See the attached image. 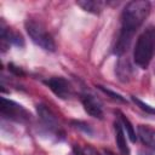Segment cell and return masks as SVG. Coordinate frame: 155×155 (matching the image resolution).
Wrapping results in <instances>:
<instances>
[{"instance_id":"obj_16","label":"cell","mask_w":155,"mask_h":155,"mask_svg":"<svg viewBox=\"0 0 155 155\" xmlns=\"http://www.w3.org/2000/svg\"><path fill=\"white\" fill-rule=\"evenodd\" d=\"M8 68H10V70H11V71H13L16 75H23V74H24V73L22 71V69H21V68L15 67L13 64H8Z\"/></svg>"},{"instance_id":"obj_9","label":"cell","mask_w":155,"mask_h":155,"mask_svg":"<svg viewBox=\"0 0 155 155\" xmlns=\"http://www.w3.org/2000/svg\"><path fill=\"white\" fill-rule=\"evenodd\" d=\"M115 74L117 76V79L122 82H127L130 81V79L132 78L133 70L132 67L130 64V62L127 59H122L120 58L116 63V68H115Z\"/></svg>"},{"instance_id":"obj_6","label":"cell","mask_w":155,"mask_h":155,"mask_svg":"<svg viewBox=\"0 0 155 155\" xmlns=\"http://www.w3.org/2000/svg\"><path fill=\"white\" fill-rule=\"evenodd\" d=\"M44 84L61 99H68L73 96V87L70 82L62 76H52L44 81Z\"/></svg>"},{"instance_id":"obj_15","label":"cell","mask_w":155,"mask_h":155,"mask_svg":"<svg viewBox=\"0 0 155 155\" xmlns=\"http://www.w3.org/2000/svg\"><path fill=\"white\" fill-rule=\"evenodd\" d=\"M73 125H74V127L79 128V130H82L85 133H88V134H91V133H92L91 127H90L88 125L84 124V122H80V121H74V122H73Z\"/></svg>"},{"instance_id":"obj_18","label":"cell","mask_w":155,"mask_h":155,"mask_svg":"<svg viewBox=\"0 0 155 155\" xmlns=\"http://www.w3.org/2000/svg\"><path fill=\"white\" fill-rule=\"evenodd\" d=\"M103 153H104V155H114V154H113L111 151H109V150H104Z\"/></svg>"},{"instance_id":"obj_10","label":"cell","mask_w":155,"mask_h":155,"mask_svg":"<svg viewBox=\"0 0 155 155\" xmlns=\"http://www.w3.org/2000/svg\"><path fill=\"white\" fill-rule=\"evenodd\" d=\"M114 130H115V140H116V145L120 150V153L122 155H130V148L127 145L126 142V137H125V131L121 126V124L119 121L114 122Z\"/></svg>"},{"instance_id":"obj_12","label":"cell","mask_w":155,"mask_h":155,"mask_svg":"<svg viewBox=\"0 0 155 155\" xmlns=\"http://www.w3.org/2000/svg\"><path fill=\"white\" fill-rule=\"evenodd\" d=\"M116 114L119 115V119H120V124H121V126H122V128H124V131H126V134L130 137V139H131V142H136L137 140V136H136V132H134V128H133V126H132V124H131V121L121 113V111H116Z\"/></svg>"},{"instance_id":"obj_2","label":"cell","mask_w":155,"mask_h":155,"mask_svg":"<svg viewBox=\"0 0 155 155\" xmlns=\"http://www.w3.org/2000/svg\"><path fill=\"white\" fill-rule=\"evenodd\" d=\"M155 54V25H148L138 36L134 50L133 61L134 63L145 69L150 64Z\"/></svg>"},{"instance_id":"obj_13","label":"cell","mask_w":155,"mask_h":155,"mask_svg":"<svg viewBox=\"0 0 155 155\" xmlns=\"http://www.w3.org/2000/svg\"><path fill=\"white\" fill-rule=\"evenodd\" d=\"M102 92H104L105 94H108L111 99H114V101H116V102H120V103H126V99L121 96V94H119V93H116V92H113L111 90H108V88H105L104 86H97Z\"/></svg>"},{"instance_id":"obj_5","label":"cell","mask_w":155,"mask_h":155,"mask_svg":"<svg viewBox=\"0 0 155 155\" xmlns=\"http://www.w3.org/2000/svg\"><path fill=\"white\" fill-rule=\"evenodd\" d=\"M0 111L1 115L8 120H13L17 122H24L25 120H28V113L27 110L18 103L6 99V98H1V107H0Z\"/></svg>"},{"instance_id":"obj_8","label":"cell","mask_w":155,"mask_h":155,"mask_svg":"<svg viewBox=\"0 0 155 155\" xmlns=\"http://www.w3.org/2000/svg\"><path fill=\"white\" fill-rule=\"evenodd\" d=\"M138 138L140 139V142L144 145L155 150V130L154 128H151L149 126L139 125L138 126Z\"/></svg>"},{"instance_id":"obj_11","label":"cell","mask_w":155,"mask_h":155,"mask_svg":"<svg viewBox=\"0 0 155 155\" xmlns=\"http://www.w3.org/2000/svg\"><path fill=\"white\" fill-rule=\"evenodd\" d=\"M76 5L80 6L86 12L97 15L104 10L107 2L102 1V0H79V1H76Z\"/></svg>"},{"instance_id":"obj_1","label":"cell","mask_w":155,"mask_h":155,"mask_svg":"<svg viewBox=\"0 0 155 155\" xmlns=\"http://www.w3.org/2000/svg\"><path fill=\"white\" fill-rule=\"evenodd\" d=\"M150 8V2L147 0H133L125 6L121 15V30L114 47L116 54L121 56L127 51L136 30L148 17Z\"/></svg>"},{"instance_id":"obj_4","label":"cell","mask_w":155,"mask_h":155,"mask_svg":"<svg viewBox=\"0 0 155 155\" xmlns=\"http://www.w3.org/2000/svg\"><path fill=\"white\" fill-rule=\"evenodd\" d=\"M36 111H38L39 119L41 121V126L47 133H50L51 136L57 137V138L63 136V132L59 127V124L57 121L56 115L51 111V109L47 105L38 104L36 105Z\"/></svg>"},{"instance_id":"obj_17","label":"cell","mask_w":155,"mask_h":155,"mask_svg":"<svg viewBox=\"0 0 155 155\" xmlns=\"http://www.w3.org/2000/svg\"><path fill=\"white\" fill-rule=\"evenodd\" d=\"M73 150H74V155H86V154L84 153V150H82L80 147H78V145H75Z\"/></svg>"},{"instance_id":"obj_14","label":"cell","mask_w":155,"mask_h":155,"mask_svg":"<svg viewBox=\"0 0 155 155\" xmlns=\"http://www.w3.org/2000/svg\"><path fill=\"white\" fill-rule=\"evenodd\" d=\"M132 101L142 109V110H144L145 113H149V114H155V107H150L149 104H145L144 102H142L140 99H138V98H136V97H133L132 96Z\"/></svg>"},{"instance_id":"obj_7","label":"cell","mask_w":155,"mask_h":155,"mask_svg":"<svg viewBox=\"0 0 155 155\" xmlns=\"http://www.w3.org/2000/svg\"><path fill=\"white\" fill-rule=\"evenodd\" d=\"M81 103L87 114L96 119H103V107L101 101L93 96L92 93H82L81 94Z\"/></svg>"},{"instance_id":"obj_3","label":"cell","mask_w":155,"mask_h":155,"mask_svg":"<svg viewBox=\"0 0 155 155\" xmlns=\"http://www.w3.org/2000/svg\"><path fill=\"white\" fill-rule=\"evenodd\" d=\"M25 29L28 35L30 36L31 41L41 47L45 51L53 52L56 50V44L50 33L46 30V28L42 25L41 22H38L36 19L28 18L25 21Z\"/></svg>"}]
</instances>
